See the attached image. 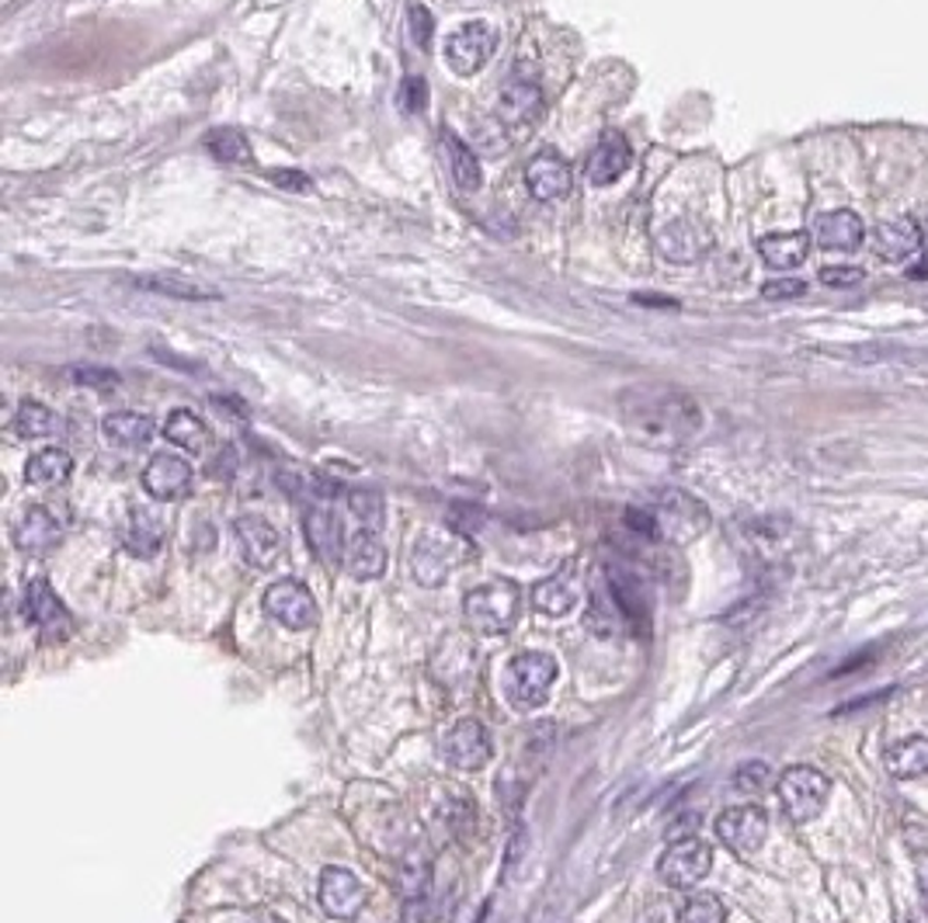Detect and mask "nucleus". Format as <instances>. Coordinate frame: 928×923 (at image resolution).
Wrapping results in <instances>:
<instances>
[{
	"label": "nucleus",
	"instance_id": "nucleus-1",
	"mask_svg": "<svg viewBox=\"0 0 928 923\" xmlns=\"http://www.w3.org/2000/svg\"><path fill=\"white\" fill-rule=\"evenodd\" d=\"M622 414L637 435L657 445H678L699 427V406L675 389H637L622 396Z\"/></svg>",
	"mask_w": 928,
	"mask_h": 923
},
{
	"label": "nucleus",
	"instance_id": "nucleus-2",
	"mask_svg": "<svg viewBox=\"0 0 928 923\" xmlns=\"http://www.w3.org/2000/svg\"><path fill=\"white\" fill-rule=\"evenodd\" d=\"M654 524V542H668V545H685L696 542L706 528H710V510H706L702 500H696L685 489H661V494L643 504Z\"/></svg>",
	"mask_w": 928,
	"mask_h": 923
},
{
	"label": "nucleus",
	"instance_id": "nucleus-3",
	"mask_svg": "<svg viewBox=\"0 0 928 923\" xmlns=\"http://www.w3.org/2000/svg\"><path fill=\"white\" fill-rule=\"evenodd\" d=\"M518 604H522V593L515 584L508 580H491V584H480L467 593L462 601V614L467 622L483 632V635H501L508 632L518 619Z\"/></svg>",
	"mask_w": 928,
	"mask_h": 923
},
{
	"label": "nucleus",
	"instance_id": "nucleus-4",
	"mask_svg": "<svg viewBox=\"0 0 928 923\" xmlns=\"http://www.w3.org/2000/svg\"><path fill=\"white\" fill-rule=\"evenodd\" d=\"M508 702L515 705V708H522V712H529V708H539V705H547V699H550V688H553V681H557V673H560V667H557V660L550 653H518V656H512V664H508Z\"/></svg>",
	"mask_w": 928,
	"mask_h": 923
},
{
	"label": "nucleus",
	"instance_id": "nucleus-5",
	"mask_svg": "<svg viewBox=\"0 0 928 923\" xmlns=\"http://www.w3.org/2000/svg\"><path fill=\"white\" fill-rule=\"evenodd\" d=\"M832 782L814 768H790L779 777V803L793 823H811L828 806Z\"/></svg>",
	"mask_w": 928,
	"mask_h": 923
},
{
	"label": "nucleus",
	"instance_id": "nucleus-6",
	"mask_svg": "<svg viewBox=\"0 0 928 923\" xmlns=\"http://www.w3.org/2000/svg\"><path fill=\"white\" fill-rule=\"evenodd\" d=\"M713 868V847L699 837H681L675 844L661 854L657 861V875L661 881H668L672 889H692L710 875Z\"/></svg>",
	"mask_w": 928,
	"mask_h": 923
},
{
	"label": "nucleus",
	"instance_id": "nucleus-7",
	"mask_svg": "<svg viewBox=\"0 0 928 923\" xmlns=\"http://www.w3.org/2000/svg\"><path fill=\"white\" fill-rule=\"evenodd\" d=\"M25 619L38 628L46 646H59L73 635V614L56 598L46 580H28L25 587Z\"/></svg>",
	"mask_w": 928,
	"mask_h": 923
},
{
	"label": "nucleus",
	"instance_id": "nucleus-8",
	"mask_svg": "<svg viewBox=\"0 0 928 923\" xmlns=\"http://www.w3.org/2000/svg\"><path fill=\"white\" fill-rule=\"evenodd\" d=\"M497 46V32L488 22H467L446 38V64L459 77H473L491 64Z\"/></svg>",
	"mask_w": 928,
	"mask_h": 923
},
{
	"label": "nucleus",
	"instance_id": "nucleus-9",
	"mask_svg": "<svg viewBox=\"0 0 928 923\" xmlns=\"http://www.w3.org/2000/svg\"><path fill=\"white\" fill-rule=\"evenodd\" d=\"M261 604H265V611L272 614L278 625L296 628V632L313 628L320 622V608L313 601V593L302 587L299 580H275L265 590V601H261Z\"/></svg>",
	"mask_w": 928,
	"mask_h": 923
},
{
	"label": "nucleus",
	"instance_id": "nucleus-10",
	"mask_svg": "<svg viewBox=\"0 0 928 923\" xmlns=\"http://www.w3.org/2000/svg\"><path fill=\"white\" fill-rule=\"evenodd\" d=\"M442 750H446V761L459 771H480L483 764L491 761V732L483 729V723L477 719H459L449 732H446V743H442Z\"/></svg>",
	"mask_w": 928,
	"mask_h": 923
},
{
	"label": "nucleus",
	"instance_id": "nucleus-11",
	"mask_svg": "<svg viewBox=\"0 0 928 923\" xmlns=\"http://www.w3.org/2000/svg\"><path fill=\"white\" fill-rule=\"evenodd\" d=\"M765 833H769V816L758 806H734L717 819V837L737 854H755L765 844Z\"/></svg>",
	"mask_w": 928,
	"mask_h": 923
},
{
	"label": "nucleus",
	"instance_id": "nucleus-12",
	"mask_svg": "<svg viewBox=\"0 0 928 923\" xmlns=\"http://www.w3.org/2000/svg\"><path fill=\"white\" fill-rule=\"evenodd\" d=\"M237 545L244 552V559L257 569H272L282 559V552H286V542H282L278 528L257 515L237 518Z\"/></svg>",
	"mask_w": 928,
	"mask_h": 923
},
{
	"label": "nucleus",
	"instance_id": "nucleus-13",
	"mask_svg": "<svg viewBox=\"0 0 928 923\" xmlns=\"http://www.w3.org/2000/svg\"><path fill=\"white\" fill-rule=\"evenodd\" d=\"M459 556H462V549L452 535H435V531H428V535L414 545V559H411L414 577L425 587H438L452 573Z\"/></svg>",
	"mask_w": 928,
	"mask_h": 923
},
{
	"label": "nucleus",
	"instance_id": "nucleus-14",
	"mask_svg": "<svg viewBox=\"0 0 928 923\" xmlns=\"http://www.w3.org/2000/svg\"><path fill=\"white\" fill-rule=\"evenodd\" d=\"M144 489L153 500H181L192 489V465L174 451H160L144 469Z\"/></svg>",
	"mask_w": 928,
	"mask_h": 923
},
{
	"label": "nucleus",
	"instance_id": "nucleus-15",
	"mask_svg": "<svg viewBox=\"0 0 928 923\" xmlns=\"http://www.w3.org/2000/svg\"><path fill=\"white\" fill-rule=\"evenodd\" d=\"M59 539H64V524L43 504L28 507L14 524V545L28 552V556H46V552L59 545Z\"/></svg>",
	"mask_w": 928,
	"mask_h": 923
},
{
	"label": "nucleus",
	"instance_id": "nucleus-16",
	"mask_svg": "<svg viewBox=\"0 0 928 923\" xmlns=\"http://www.w3.org/2000/svg\"><path fill=\"white\" fill-rule=\"evenodd\" d=\"M302 531H307V542L313 549V556L324 566H337L345 563V535H341V521L334 510L328 507H310L302 515Z\"/></svg>",
	"mask_w": 928,
	"mask_h": 923
},
{
	"label": "nucleus",
	"instance_id": "nucleus-17",
	"mask_svg": "<svg viewBox=\"0 0 928 923\" xmlns=\"http://www.w3.org/2000/svg\"><path fill=\"white\" fill-rule=\"evenodd\" d=\"M873 243H877V254H880L883 261H891V264H907L915 254H921V247H925V233H921V226H918L915 219L897 216V219H886V222H880V226H877Z\"/></svg>",
	"mask_w": 928,
	"mask_h": 923
},
{
	"label": "nucleus",
	"instance_id": "nucleus-18",
	"mask_svg": "<svg viewBox=\"0 0 928 923\" xmlns=\"http://www.w3.org/2000/svg\"><path fill=\"white\" fill-rule=\"evenodd\" d=\"M320 902H324L331 916L352 920L366 907V892H362V881L348 868H324V875H320Z\"/></svg>",
	"mask_w": 928,
	"mask_h": 923
},
{
	"label": "nucleus",
	"instance_id": "nucleus-19",
	"mask_svg": "<svg viewBox=\"0 0 928 923\" xmlns=\"http://www.w3.org/2000/svg\"><path fill=\"white\" fill-rule=\"evenodd\" d=\"M577 601H581V580H577L574 563H568L560 573H553V577L539 580L532 590L536 611L550 614V619H563V614L577 608Z\"/></svg>",
	"mask_w": 928,
	"mask_h": 923
},
{
	"label": "nucleus",
	"instance_id": "nucleus-20",
	"mask_svg": "<svg viewBox=\"0 0 928 923\" xmlns=\"http://www.w3.org/2000/svg\"><path fill=\"white\" fill-rule=\"evenodd\" d=\"M571 184H574V174L568 168V160L550 150L539 153L526 171V188L536 201H557L571 192Z\"/></svg>",
	"mask_w": 928,
	"mask_h": 923
},
{
	"label": "nucleus",
	"instance_id": "nucleus-21",
	"mask_svg": "<svg viewBox=\"0 0 928 923\" xmlns=\"http://www.w3.org/2000/svg\"><path fill=\"white\" fill-rule=\"evenodd\" d=\"M542 115V91L532 84V80H508L497 94V118L504 126H529Z\"/></svg>",
	"mask_w": 928,
	"mask_h": 923
},
{
	"label": "nucleus",
	"instance_id": "nucleus-22",
	"mask_svg": "<svg viewBox=\"0 0 928 923\" xmlns=\"http://www.w3.org/2000/svg\"><path fill=\"white\" fill-rule=\"evenodd\" d=\"M630 168V142L619 132H605L598 139V147L592 150L588 163H584V174H588L592 184H612L627 174Z\"/></svg>",
	"mask_w": 928,
	"mask_h": 923
},
{
	"label": "nucleus",
	"instance_id": "nucleus-23",
	"mask_svg": "<svg viewBox=\"0 0 928 923\" xmlns=\"http://www.w3.org/2000/svg\"><path fill=\"white\" fill-rule=\"evenodd\" d=\"M118 535H123V545L133 552V556L150 559L160 552V545H164V521H160L147 507H133Z\"/></svg>",
	"mask_w": 928,
	"mask_h": 923
},
{
	"label": "nucleus",
	"instance_id": "nucleus-24",
	"mask_svg": "<svg viewBox=\"0 0 928 923\" xmlns=\"http://www.w3.org/2000/svg\"><path fill=\"white\" fill-rule=\"evenodd\" d=\"M866 236V226L856 212L849 209H838V212H824L817 219V230L814 240L821 251H856Z\"/></svg>",
	"mask_w": 928,
	"mask_h": 923
},
{
	"label": "nucleus",
	"instance_id": "nucleus-25",
	"mask_svg": "<svg viewBox=\"0 0 928 923\" xmlns=\"http://www.w3.org/2000/svg\"><path fill=\"white\" fill-rule=\"evenodd\" d=\"M761 261L776 272H793L811 254V236L806 233H769L758 240Z\"/></svg>",
	"mask_w": 928,
	"mask_h": 923
},
{
	"label": "nucleus",
	"instance_id": "nucleus-26",
	"mask_svg": "<svg viewBox=\"0 0 928 923\" xmlns=\"http://www.w3.org/2000/svg\"><path fill=\"white\" fill-rule=\"evenodd\" d=\"M345 569L355 580H376L387 569V549L376 539V531H358L345 545Z\"/></svg>",
	"mask_w": 928,
	"mask_h": 923
},
{
	"label": "nucleus",
	"instance_id": "nucleus-27",
	"mask_svg": "<svg viewBox=\"0 0 928 923\" xmlns=\"http://www.w3.org/2000/svg\"><path fill=\"white\" fill-rule=\"evenodd\" d=\"M101 430L105 438L118 448H144L153 438V420L147 414H133V409H118V414H108L101 420Z\"/></svg>",
	"mask_w": 928,
	"mask_h": 923
},
{
	"label": "nucleus",
	"instance_id": "nucleus-28",
	"mask_svg": "<svg viewBox=\"0 0 928 923\" xmlns=\"http://www.w3.org/2000/svg\"><path fill=\"white\" fill-rule=\"evenodd\" d=\"M442 147H446V157H449V171H452V181L459 192H477L483 184V171L480 163L473 157V150L467 147V142H459L456 132H442Z\"/></svg>",
	"mask_w": 928,
	"mask_h": 923
},
{
	"label": "nucleus",
	"instance_id": "nucleus-29",
	"mask_svg": "<svg viewBox=\"0 0 928 923\" xmlns=\"http://www.w3.org/2000/svg\"><path fill=\"white\" fill-rule=\"evenodd\" d=\"M164 438L177 448H185V451H206L209 441H213L209 424L202 417H195L192 409H174L164 424Z\"/></svg>",
	"mask_w": 928,
	"mask_h": 923
},
{
	"label": "nucleus",
	"instance_id": "nucleus-30",
	"mask_svg": "<svg viewBox=\"0 0 928 923\" xmlns=\"http://www.w3.org/2000/svg\"><path fill=\"white\" fill-rule=\"evenodd\" d=\"M70 473H73V459H70V451H64V448H46V451H38V455H32L28 465H25V480L35 483V486L67 483Z\"/></svg>",
	"mask_w": 928,
	"mask_h": 923
},
{
	"label": "nucleus",
	"instance_id": "nucleus-31",
	"mask_svg": "<svg viewBox=\"0 0 928 923\" xmlns=\"http://www.w3.org/2000/svg\"><path fill=\"white\" fill-rule=\"evenodd\" d=\"M886 771L894 777H921L928 774V736H912L886 750Z\"/></svg>",
	"mask_w": 928,
	"mask_h": 923
},
{
	"label": "nucleus",
	"instance_id": "nucleus-32",
	"mask_svg": "<svg viewBox=\"0 0 928 923\" xmlns=\"http://www.w3.org/2000/svg\"><path fill=\"white\" fill-rule=\"evenodd\" d=\"M139 289L147 292H157V296H168V299H185V302H202V299H216L219 292L209 289V285H198V281H188L181 275H144L136 278Z\"/></svg>",
	"mask_w": 928,
	"mask_h": 923
},
{
	"label": "nucleus",
	"instance_id": "nucleus-33",
	"mask_svg": "<svg viewBox=\"0 0 928 923\" xmlns=\"http://www.w3.org/2000/svg\"><path fill=\"white\" fill-rule=\"evenodd\" d=\"M657 247L668 261H696L702 254V233L689 219H678L675 226H668L661 236H657Z\"/></svg>",
	"mask_w": 928,
	"mask_h": 923
},
{
	"label": "nucleus",
	"instance_id": "nucleus-34",
	"mask_svg": "<svg viewBox=\"0 0 928 923\" xmlns=\"http://www.w3.org/2000/svg\"><path fill=\"white\" fill-rule=\"evenodd\" d=\"M584 619H588V628L595 635H605V639H609V635H616L622 628L627 614H622L619 601L612 598V590L602 587V590L592 593V604H588V614H584Z\"/></svg>",
	"mask_w": 928,
	"mask_h": 923
},
{
	"label": "nucleus",
	"instance_id": "nucleus-35",
	"mask_svg": "<svg viewBox=\"0 0 928 923\" xmlns=\"http://www.w3.org/2000/svg\"><path fill=\"white\" fill-rule=\"evenodd\" d=\"M206 147L216 160L224 163H233V168H244V163H251V142L240 136L237 129H213L206 136Z\"/></svg>",
	"mask_w": 928,
	"mask_h": 923
},
{
	"label": "nucleus",
	"instance_id": "nucleus-36",
	"mask_svg": "<svg viewBox=\"0 0 928 923\" xmlns=\"http://www.w3.org/2000/svg\"><path fill=\"white\" fill-rule=\"evenodd\" d=\"M53 427H56V414L38 400H25L22 406H18L14 430L22 438H46V435H53Z\"/></svg>",
	"mask_w": 928,
	"mask_h": 923
},
{
	"label": "nucleus",
	"instance_id": "nucleus-37",
	"mask_svg": "<svg viewBox=\"0 0 928 923\" xmlns=\"http://www.w3.org/2000/svg\"><path fill=\"white\" fill-rule=\"evenodd\" d=\"M678 923H727V910H723V902L717 896L699 892L681 907Z\"/></svg>",
	"mask_w": 928,
	"mask_h": 923
},
{
	"label": "nucleus",
	"instance_id": "nucleus-38",
	"mask_svg": "<svg viewBox=\"0 0 928 923\" xmlns=\"http://www.w3.org/2000/svg\"><path fill=\"white\" fill-rule=\"evenodd\" d=\"M348 507L352 515L366 524L369 531L382 524V497L376 494V489H352L348 494Z\"/></svg>",
	"mask_w": 928,
	"mask_h": 923
},
{
	"label": "nucleus",
	"instance_id": "nucleus-39",
	"mask_svg": "<svg viewBox=\"0 0 928 923\" xmlns=\"http://www.w3.org/2000/svg\"><path fill=\"white\" fill-rule=\"evenodd\" d=\"M769 777H772L769 764L752 761V764H741V768H737L734 785H737V792H744V795H758V792H765V785H769Z\"/></svg>",
	"mask_w": 928,
	"mask_h": 923
},
{
	"label": "nucleus",
	"instance_id": "nucleus-40",
	"mask_svg": "<svg viewBox=\"0 0 928 923\" xmlns=\"http://www.w3.org/2000/svg\"><path fill=\"white\" fill-rule=\"evenodd\" d=\"M400 105H403V112H411V115H417V112L428 108V84H425V77H408V80H403V88H400Z\"/></svg>",
	"mask_w": 928,
	"mask_h": 923
},
{
	"label": "nucleus",
	"instance_id": "nucleus-41",
	"mask_svg": "<svg viewBox=\"0 0 928 923\" xmlns=\"http://www.w3.org/2000/svg\"><path fill=\"white\" fill-rule=\"evenodd\" d=\"M806 292V285L800 281V278H776V281H765L761 285V296L769 299V302H776V299H797V296H803Z\"/></svg>",
	"mask_w": 928,
	"mask_h": 923
},
{
	"label": "nucleus",
	"instance_id": "nucleus-42",
	"mask_svg": "<svg viewBox=\"0 0 928 923\" xmlns=\"http://www.w3.org/2000/svg\"><path fill=\"white\" fill-rule=\"evenodd\" d=\"M411 35H414V43L421 49L432 46V14H428V8H421V4L411 8Z\"/></svg>",
	"mask_w": 928,
	"mask_h": 923
},
{
	"label": "nucleus",
	"instance_id": "nucleus-43",
	"mask_svg": "<svg viewBox=\"0 0 928 923\" xmlns=\"http://www.w3.org/2000/svg\"><path fill=\"white\" fill-rule=\"evenodd\" d=\"M73 379L80 385H94V389H115L118 376L108 372V368H73Z\"/></svg>",
	"mask_w": 928,
	"mask_h": 923
},
{
	"label": "nucleus",
	"instance_id": "nucleus-44",
	"mask_svg": "<svg viewBox=\"0 0 928 923\" xmlns=\"http://www.w3.org/2000/svg\"><path fill=\"white\" fill-rule=\"evenodd\" d=\"M272 181L286 192H313V181L299 171H272Z\"/></svg>",
	"mask_w": 928,
	"mask_h": 923
},
{
	"label": "nucleus",
	"instance_id": "nucleus-45",
	"mask_svg": "<svg viewBox=\"0 0 928 923\" xmlns=\"http://www.w3.org/2000/svg\"><path fill=\"white\" fill-rule=\"evenodd\" d=\"M821 281H824V285H835V289L841 285V289H845V285H859V281H862V272H859V268H824V272H821Z\"/></svg>",
	"mask_w": 928,
	"mask_h": 923
},
{
	"label": "nucleus",
	"instance_id": "nucleus-46",
	"mask_svg": "<svg viewBox=\"0 0 928 923\" xmlns=\"http://www.w3.org/2000/svg\"><path fill=\"white\" fill-rule=\"evenodd\" d=\"M640 305H668V310H675V299H657V296H633Z\"/></svg>",
	"mask_w": 928,
	"mask_h": 923
},
{
	"label": "nucleus",
	"instance_id": "nucleus-47",
	"mask_svg": "<svg viewBox=\"0 0 928 923\" xmlns=\"http://www.w3.org/2000/svg\"><path fill=\"white\" fill-rule=\"evenodd\" d=\"M907 275H912V278H928V264H918V268H912Z\"/></svg>",
	"mask_w": 928,
	"mask_h": 923
},
{
	"label": "nucleus",
	"instance_id": "nucleus-48",
	"mask_svg": "<svg viewBox=\"0 0 928 923\" xmlns=\"http://www.w3.org/2000/svg\"><path fill=\"white\" fill-rule=\"evenodd\" d=\"M261 923H286V920H282V916H265V920H261Z\"/></svg>",
	"mask_w": 928,
	"mask_h": 923
}]
</instances>
